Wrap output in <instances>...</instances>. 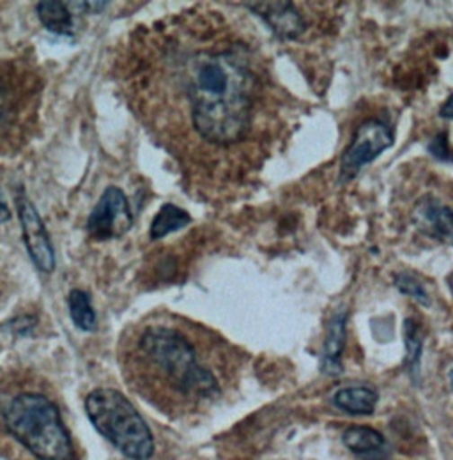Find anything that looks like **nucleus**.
<instances>
[{
  "label": "nucleus",
  "instance_id": "obj_8",
  "mask_svg": "<svg viewBox=\"0 0 453 460\" xmlns=\"http://www.w3.org/2000/svg\"><path fill=\"white\" fill-rule=\"evenodd\" d=\"M243 5L262 18L280 40H298L306 29L303 14L292 2H255Z\"/></svg>",
  "mask_w": 453,
  "mask_h": 460
},
{
  "label": "nucleus",
  "instance_id": "obj_14",
  "mask_svg": "<svg viewBox=\"0 0 453 460\" xmlns=\"http://www.w3.org/2000/svg\"><path fill=\"white\" fill-rule=\"evenodd\" d=\"M190 224H191V217H190L188 211L181 209L175 204H165V206H162V209L155 217V220L151 224V229H149V235L153 239H162L172 232L188 227Z\"/></svg>",
  "mask_w": 453,
  "mask_h": 460
},
{
  "label": "nucleus",
  "instance_id": "obj_16",
  "mask_svg": "<svg viewBox=\"0 0 453 460\" xmlns=\"http://www.w3.org/2000/svg\"><path fill=\"white\" fill-rule=\"evenodd\" d=\"M404 344H405V367L413 379L420 376V361L423 354V332L413 319L404 323Z\"/></svg>",
  "mask_w": 453,
  "mask_h": 460
},
{
  "label": "nucleus",
  "instance_id": "obj_4",
  "mask_svg": "<svg viewBox=\"0 0 453 460\" xmlns=\"http://www.w3.org/2000/svg\"><path fill=\"white\" fill-rule=\"evenodd\" d=\"M93 427L128 459L147 460L155 454V438L135 405L120 392L98 388L85 399Z\"/></svg>",
  "mask_w": 453,
  "mask_h": 460
},
{
  "label": "nucleus",
  "instance_id": "obj_13",
  "mask_svg": "<svg viewBox=\"0 0 453 460\" xmlns=\"http://www.w3.org/2000/svg\"><path fill=\"white\" fill-rule=\"evenodd\" d=\"M36 13L47 31L58 34V36L73 34L75 20H73L67 2H58V0L40 2L36 7Z\"/></svg>",
  "mask_w": 453,
  "mask_h": 460
},
{
  "label": "nucleus",
  "instance_id": "obj_1",
  "mask_svg": "<svg viewBox=\"0 0 453 460\" xmlns=\"http://www.w3.org/2000/svg\"><path fill=\"white\" fill-rule=\"evenodd\" d=\"M199 326L177 319L144 321L126 333L122 370L126 383L162 409H193L222 397V383L202 350Z\"/></svg>",
  "mask_w": 453,
  "mask_h": 460
},
{
  "label": "nucleus",
  "instance_id": "obj_17",
  "mask_svg": "<svg viewBox=\"0 0 453 460\" xmlns=\"http://www.w3.org/2000/svg\"><path fill=\"white\" fill-rule=\"evenodd\" d=\"M395 288L402 294L413 297L416 303H420L423 306L431 305V297H429L425 288L422 286V282L416 280L414 277H411L409 273H398V275H395Z\"/></svg>",
  "mask_w": 453,
  "mask_h": 460
},
{
  "label": "nucleus",
  "instance_id": "obj_5",
  "mask_svg": "<svg viewBox=\"0 0 453 460\" xmlns=\"http://www.w3.org/2000/svg\"><path fill=\"white\" fill-rule=\"evenodd\" d=\"M395 142L394 129L379 120H365L354 133L351 146L340 158V181L347 182L370 162H374L381 153L390 149Z\"/></svg>",
  "mask_w": 453,
  "mask_h": 460
},
{
  "label": "nucleus",
  "instance_id": "obj_20",
  "mask_svg": "<svg viewBox=\"0 0 453 460\" xmlns=\"http://www.w3.org/2000/svg\"><path fill=\"white\" fill-rule=\"evenodd\" d=\"M450 107H452V96L447 100V103H445V107L441 109L440 115H441V117H445V119H452V111H450Z\"/></svg>",
  "mask_w": 453,
  "mask_h": 460
},
{
  "label": "nucleus",
  "instance_id": "obj_12",
  "mask_svg": "<svg viewBox=\"0 0 453 460\" xmlns=\"http://www.w3.org/2000/svg\"><path fill=\"white\" fill-rule=\"evenodd\" d=\"M345 323L347 314H337L328 326V335L324 342V354H323V372L328 376H339L342 372L340 356L345 345Z\"/></svg>",
  "mask_w": 453,
  "mask_h": 460
},
{
  "label": "nucleus",
  "instance_id": "obj_11",
  "mask_svg": "<svg viewBox=\"0 0 453 460\" xmlns=\"http://www.w3.org/2000/svg\"><path fill=\"white\" fill-rule=\"evenodd\" d=\"M343 445L347 450H351L358 457H369V456H378L383 452L386 439L381 432H378L372 427H349L343 436H342Z\"/></svg>",
  "mask_w": 453,
  "mask_h": 460
},
{
  "label": "nucleus",
  "instance_id": "obj_3",
  "mask_svg": "<svg viewBox=\"0 0 453 460\" xmlns=\"http://www.w3.org/2000/svg\"><path fill=\"white\" fill-rule=\"evenodd\" d=\"M4 421L9 434L36 459H75L73 441L60 411L45 395L22 394L14 397L4 412Z\"/></svg>",
  "mask_w": 453,
  "mask_h": 460
},
{
  "label": "nucleus",
  "instance_id": "obj_7",
  "mask_svg": "<svg viewBox=\"0 0 453 460\" xmlns=\"http://www.w3.org/2000/svg\"><path fill=\"white\" fill-rule=\"evenodd\" d=\"M16 208L23 230V241L34 266L43 273H52L56 270V252L38 209L23 195L16 199Z\"/></svg>",
  "mask_w": 453,
  "mask_h": 460
},
{
  "label": "nucleus",
  "instance_id": "obj_10",
  "mask_svg": "<svg viewBox=\"0 0 453 460\" xmlns=\"http://www.w3.org/2000/svg\"><path fill=\"white\" fill-rule=\"evenodd\" d=\"M379 395L369 386H349L340 388L333 395V403L343 412L354 416H369L376 411Z\"/></svg>",
  "mask_w": 453,
  "mask_h": 460
},
{
  "label": "nucleus",
  "instance_id": "obj_18",
  "mask_svg": "<svg viewBox=\"0 0 453 460\" xmlns=\"http://www.w3.org/2000/svg\"><path fill=\"white\" fill-rule=\"evenodd\" d=\"M429 151L432 153L434 158H438L440 162H450V144H449V133H441L438 135L431 144H429Z\"/></svg>",
  "mask_w": 453,
  "mask_h": 460
},
{
  "label": "nucleus",
  "instance_id": "obj_6",
  "mask_svg": "<svg viewBox=\"0 0 453 460\" xmlns=\"http://www.w3.org/2000/svg\"><path fill=\"white\" fill-rule=\"evenodd\" d=\"M133 226V215L124 191L109 186L87 218V232L98 241L122 237Z\"/></svg>",
  "mask_w": 453,
  "mask_h": 460
},
{
  "label": "nucleus",
  "instance_id": "obj_9",
  "mask_svg": "<svg viewBox=\"0 0 453 460\" xmlns=\"http://www.w3.org/2000/svg\"><path fill=\"white\" fill-rule=\"evenodd\" d=\"M413 222L422 234L450 243L453 235L452 209L434 197L422 199L413 211Z\"/></svg>",
  "mask_w": 453,
  "mask_h": 460
},
{
  "label": "nucleus",
  "instance_id": "obj_15",
  "mask_svg": "<svg viewBox=\"0 0 453 460\" xmlns=\"http://www.w3.org/2000/svg\"><path fill=\"white\" fill-rule=\"evenodd\" d=\"M67 306L73 324L82 332H94L98 326L96 312L91 303V296L80 288H73L67 296Z\"/></svg>",
  "mask_w": 453,
  "mask_h": 460
},
{
  "label": "nucleus",
  "instance_id": "obj_19",
  "mask_svg": "<svg viewBox=\"0 0 453 460\" xmlns=\"http://www.w3.org/2000/svg\"><path fill=\"white\" fill-rule=\"evenodd\" d=\"M11 218V213H9V209H7V206L2 202V195H0V224H4V222H7Z\"/></svg>",
  "mask_w": 453,
  "mask_h": 460
},
{
  "label": "nucleus",
  "instance_id": "obj_2",
  "mask_svg": "<svg viewBox=\"0 0 453 460\" xmlns=\"http://www.w3.org/2000/svg\"><path fill=\"white\" fill-rule=\"evenodd\" d=\"M181 84L191 128L204 144L228 149L250 135L259 82L239 47L184 56Z\"/></svg>",
  "mask_w": 453,
  "mask_h": 460
}]
</instances>
